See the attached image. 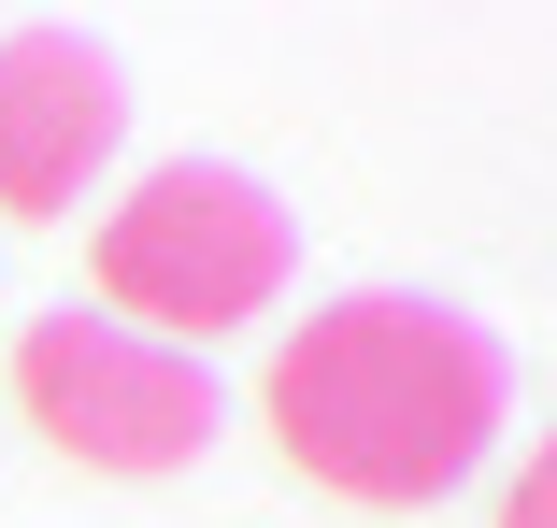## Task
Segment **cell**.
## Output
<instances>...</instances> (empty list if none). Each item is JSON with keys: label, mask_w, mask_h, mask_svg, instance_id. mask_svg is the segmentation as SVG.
Wrapping results in <instances>:
<instances>
[{"label": "cell", "mask_w": 557, "mask_h": 528, "mask_svg": "<svg viewBox=\"0 0 557 528\" xmlns=\"http://www.w3.org/2000/svg\"><path fill=\"white\" fill-rule=\"evenodd\" d=\"M500 329L429 286H358V300H314L300 329L258 372V429L286 443L300 486L358 500V514H414L443 486H472L500 443Z\"/></svg>", "instance_id": "1"}, {"label": "cell", "mask_w": 557, "mask_h": 528, "mask_svg": "<svg viewBox=\"0 0 557 528\" xmlns=\"http://www.w3.org/2000/svg\"><path fill=\"white\" fill-rule=\"evenodd\" d=\"M286 272H300L286 200L258 172H214V158L144 172L115 215H100V243H86L100 314L144 329V343H172V357H214L230 329H258V314L286 300Z\"/></svg>", "instance_id": "2"}, {"label": "cell", "mask_w": 557, "mask_h": 528, "mask_svg": "<svg viewBox=\"0 0 557 528\" xmlns=\"http://www.w3.org/2000/svg\"><path fill=\"white\" fill-rule=\"evenodd\" d=\"M15 429H44L72 472H115V486H158L186 472L214 429H230V400H214V357H172L115 314H29L15 329Z\"/></svg>", "instance_id": "3"}, {"label": "cell", "mask_w": 557, "mask_h": 528, "mask_svg": "<svg viewBox=\"0 0 557 528\" xmlns=\"http://www.w3.org/2000/svg\"><path fill=\"white\" fill-rule=\"evenodd\" d=\"M129 143V72L115 43H86L58 15L0 29V215H72V200L100 186V158Z\"/></svg>", "instance_id": "4"}, {"label": "cell", "mask_w": 557, "mask_h": 528, "mask_svg": "<svg viewBox=\"0 0 557 528\" xmlns=\"http://www.w3.org/2000/svg\"><path fill=\"white\" fill-rule=\"evenodd\" d=\"M500 528H557V429L515 457V486H500Z\"/></svg>", "instance_id": "5"}]
</instances>
